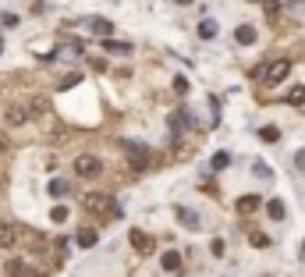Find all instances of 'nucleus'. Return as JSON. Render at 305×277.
Masks as SVG:
<instances>
[{
  "mask_svg": "<svg viewBox=\"0 0 305 277\" xmlns=\"http://www.w3.org/2000/svg\"><path fill=\"white\" fill-rule=\"evenodd\" d=\"M82 210L96 213V217H110L114 213V195L110 192H86L82 195Z\"/></svg>",
  "mask_w": 305,
  "mask_h": 277,
  "instance_id": "obj_1",
  "label": "nucleus"
},
{
  "mask_svg": "<svg viewBox=\"0 0 305 277\" xmlns=\"http://www.w3.org/2000/svg\"><path fill=\"white\" fill-rule=\"evenodd\" d=\"M288 71H291V61H274V64H262V68H256L252 75H256V78H262L266 86H277Z\"/></svg>",
  "mask_w": 305,
  "mask_h": 277,
  "instance_id": "obj_2",
  "label": "nucleus"
},
{
  "mask_svg": "<svg viewBox=\"0 0 305 277\" xmlns=\"http://www.w3.org/2000/svg\"><path fill=\"white\" fill-rule=\"evenodd\" d=\"M74 174L92 181V178L103 174V160H100V156H78V160H74Z\"/></svg>",
  "mask_w": 305,
  "mask_h": 277,
  "instance_id": "obj_3",
  "label": "nucleus"
},
{
  "mask_svg": "<svg viewBox=\"0 0 305 277\" xmlns=\"http://www.w3.org/2000/svg\"><path fill=\"white\" fill-rule=\"evenodd\" d=\"M121 146H124V153H128V160H132L135 171H146L149 167V149L146 146H135V142H121Z\"/></svg>",
  "mask_w": 305,
  "mask_h": 277,
  "instance_id": "obj_4",
  "label": "nucleus"
},
{
  "mask_svg": "<svg viewBox=\"0 0 305 277\" xmlns=\"http://www.w3.org/2000/svg\"><path fill=\"white\" fill-rule=\"evenodd\" d=\"M28 117H32V110L22 107V103H8V110H4V121H8V125H25Z\"/></svg>",
  "mask_w": 305,
  "mask_h": 277,
  "instance_id": "obj_5",
  "label": "nucleus"
},
{
  "mask_svg": "<svg viewBox=\"0 0 305 277\" xmlns=\"http://www.w3.org/2000/svg\"><path fill=\"white\" fill-rule=\"evenodd\" d=\"M128 242H132V249H135L138 256H149V252H152V238H149L146 231H138V227L128 234Z\"/></svg>",
  "mask_w": 305,
  "mask_h": 277,
  "instance_id": "obj_6",
  "label": "nucleus"
},
{
  "mask_svg": "<svg viewBox=\"0 0 305 277\" xmlns=\"http://www.w3.org/2000/svg\"><path fill=\"white\" fill-rule=\"evenodd\" d=\"M174 213H178L181 227H188V231H199V227H202V220H199V213H196V210H188V206H178Z\"/></svg>",
  "mask_w": 305,
  "mask_h": 277,
  "instance_id": "obj_7",
  "label": "nucleus"
},
{
  "mask_svg": "<svg viewBox=\"0 0 305 277\" xmlns=\"http://www.w3.org/2000/svg\"><path fill=\"white\" fill-rule=\"evenodd\" d=\"M18 238H22V231H18L14 224H0V249L18 245Z\"/></svg>",
  "mask_w": 305,
  "mask_h": 277,
  "instance_id": "obj_8",
  "label": "nucleus"
},
{
  "mask_svg": "<svg viewBox=\"0 0 305 277\" xmlns=\"http://www.w3.org/2000/svg\"><path fill=\"white\" fill-rule=\"evenodd\" d=\"M160 266H164L167 273H178V270H181V252H178V249H167V252L160 256Z\"/></svg>",
  "mask_w": 305,
  "mask_h": 277,
  "instance_id": "obj_9",
  "label": "nucleus"
},
{
  "mask_svg": "<svg viewBox=\"0 0 305 277\" xmlns=\"http://www.w3.org/2000/svg\"><path fill=\"white\" fill-rule=\"evenodd\" d=\"M103 50H106V54H118V57H128V54H132V43H121V39H110V36H106V39H103Z\"/></svg>",
  "mask_w": 305,
  "mask_h": 277,
  "instance_id": "obj_10",
  "label": "nucleus"
},
{
  "mask_svg": "<svg viewBox=\"0 0 305 277\" xmlns=\"http://www.w3.org/2000/svg\"><path fill=\"white\" fill-rule=\"evenodd\" d=\"M259 206H262V199H259V195H242V199H238V213H242V217L256 213Z\"/></svg>",
  "mask_w": 305,
  "mask_h": 277,
  "instance_id": "obj_11",
  "label": "nucleus"
},
{
  "mask_svg": "<svg viewBox=\"0 0 305 277\" xmlns=\"http://www.w3.org/2000/svg\"><path fill=\"white\" fill-rule=\"evenodd\" d=\"M234 39H238L242 47H252V43H256V29H252V25H238V29H234Z\"/></svg>",
  "mask_w": 305,
  "mask_h": 277,
  "instance_id": "obj_12",
  "label": "nucleus"
},
{
  "mask_svg": "<svg viewBox=\"0 0 305 277\" xmlns=\"http://www.w3.org/2000/svg\"><path fill=\"white\" fill-rule=\"evenodd\" d=\"M74 238H78L82 249H92V245H96V227H78V234H74Z\"/></svg>",
  "mask_w": 305,
  "mask_h": 277,
  "instance_id": "obj_13",
  "label": "nucleus"
},
{
  "mask_svg": "<svg viewBox=\"0 0 305 277\" xmlns=\"http://www.w3.org/2000/svg\"><path fill=\"white\" fill-rule=\"evenodd\" d=\"M46 192H50V195H54V199H64V195H68V192H71V185H68V181H64V178H54V181H50V188H46Z\"/></svg>",
  "mask_w": 305,
  "mask_h": 277,
  "instance_id": "obj_14",
  "label": "nucleus"
},
{
  "mask_svg": "<svg viewBox=\"0 0 305 277\" xmlns=\"http://www.w3.org/2000/svg\"><path fill=\"white\" fill-rule=\"evenodd\" d=\"M266 213H270V220H284V213H288V206H284L280 199H270V203H266Z\"/></svg>",
  "mask_w": 305,
  "mask_h": 277,
  "instance_id": "obj_15",
  "label": "nucleus"
},
{
  "mask_svg": "<svg viewBox=\"0 0 305 277\" xmlns=\"http://www.w3.org/2000/svg\"><path fill=\"white\" fill-rule=\"evenodd\" d=\"M78 82H82V75H78V71H68V75L60 78V82H57V89L64 93V89H71V86H78Z\"/></svg>",
  "mask_w": 305,
  "mask_h": 277,
  "instance_id": "obj_16",
  "label": "nucleus"
},
{
  "mask_svg": "<svg viewBox=\"0 0 305 277\" xmlns=\"http://www.w3.org/2000/svg\"><path fill=\"white\" fill-rule=\"evenodd\" d=\"M89 29H92L96 36H110V29H114V25H110L106 18H92V22H89Z\"/></svg>",
  "mask_w": 305,
  "mask_h": 277,
  "instance_id": "obj_17",
  "label": "nucleus"
},
{
  "mask_svg": "<svg viewBox=\"0 0 305 277\" xmlns=\"http://www.w3.org/2000/svg\"><path fill=\"white\" fill-rule=\"evenodd\" d=\"M199 36H202V39H213V36H216V22H213V18H202V22H199Z\"/></svg>",
  "mask_w": 305,
  "mask_h": 277,
  "instance_id": "obj_18",
  "label": "nucleus"
},
{
  "mask_svg": "<svg viewBox=\"0 0 305 277\" xmlns=\"http://www.w3.org/2000/svg\"><path fill=\"white\" fill-rule=\"evenodd\" d=\"M259 139H262V142H280V128H277V125H266V128L259 132Z\"/></svg>",
  "mask_w": 305,
  "mask_h": 277,
  "instance_id": "obj_19",
  "label": "nucleus"
},
{
  "mask_svg": "<svg viewBox=\"0 0 305 277\" xmlns=\"http://www.w3.org/2000/svg\"><path fill=\"white\" fill-rule=\"evenodd\" d=\"M28 110H32V117H36V114H46V110H50V100H46V96H36Z\"/></svg>",
  "mask_w": 305,
  "mask_h": 277,
  "instance_id": "obj_20",
  "label": "nucleus"
},
{
  "mask_svg": "<svg viewBox=\"0 0 305 277\" xmlns=\"http://www.w3.org/2000/svg\"><path fill=\"white\" fill-rule=\"evenodd\" d=\"M252 174H256L259 181H270V178H274V171H270V167H266V164H259V160L252 164Z\"/></svg>",
  "mask_w": 305,
  "mask_h": 277,
  "instance_id": "obj_21",
  "label": "nucleus"
},
{
  "mask_svg": "<svg viewBox=\"0 0 305 277\" xmlns=\"http://www.w3.org/2000/svg\"><path fill=\"white\" fill-rule=\"evenodd\" d=\"M227 164H231V153H227V149H220V153L213 156V171H224Z\"/></svg>",
  "mask_w": 305,
  "mask_h": 277,
  "instance_id": "obj_22",
  "label": "nucleus"
},
{
  "mask_svg": "<svg viewBox=\"0 0 305 277\" xmlns=\"http://www.w3.org/2000/svg\"><path fill=\"white\" fill-rule=\"evenodd\" d=\"M248 242H252L256 249H266V245H270V238H266L262 231H248Z\"/></svg>",
  "mask_w": 305,
  "mask_h": 277,
  "instance_id": "obj_23",
  "label": "nucleus"
},
{
  "mask_svg": "<svg viewBox=\"0 0 305 277\" xmlns=\"http://www.w3.org/2000/svg\"><path fill=\"white\" fill-rule=\"evenodd\" d=\"M288 103H294V107H302V103H305V86H294V89L288 93Z\"/></svg>",
  "mask_w": 305,
  "mask_h": 277,
  "instance_id": "obj_24",
  "label": "nucleus"
},
{
  "mask_svg": "<svg viewBox=\"0 0 305 277\" xmlns=\"http://www.w3.org/2000/svg\"><path fill=\"white\" fill-rule=\"evenodd\" d=\"M50 217H54V224H64L71 213H68V206H54V213H50Z\"/></svg>",
  "mask_w": 305,
  "mask_h": 277,
  "instance_id": "obj_25",
  "label": "nucleus"
},
{
  "mask_svg": "<svg viewBox=\"0 0 305 277\" xmlns=\"http://www.w3.org/2000/svg\"><path fill=\"white\" fill-rule=\"evenodd\" d=\"M8 273H11V277H22V273H25V263H22V259H11V263H8Z\"/></svg>",
  "mask_w": 305,
  "mask_h": 277,
  "instance_id": "obj_26",
  "label": "nucleus"
},
{
  "mask_svg": "<svg viewBox=\"0 0 305 277\" xmlns=\"http://www.w3.org/2000/svg\"><path fill=\"white\" fill-rule=\"evenodd\" d=\"M0 25H4V29H14V25H18V15H11V11L0 15Z\"/></svg>",
  "mask_w": 305,
  "mask_h": 277,
  "instance_id": "obj_27",
  "label": "nucleus"
},
{
  "mask_svg": "<svg viewBox=\"0 0 305 277\" xmlns=\"http://www.w3.org/2000/svg\"><path fill=\"white\" fill-rule=\"evenodd\" d=\"M291 160H294V171H305V149H298Z\"/></svg>",
  "mask_w": 305,
  "mask_h": 277,
  "instance_id": "obj_28",
  "label": "nucleus"
},
{
  "mask_svg": "<svg viewBox=\"0 0 305 277\" xmlns=\"http://www.w3.org/2000/svg\"><path fill=\"white\" fill-rule=\"evenodd\" d=\"M210 252H213V256H224V238H213V245H210Z\"/></svg>",
  "mask_w": 305,
  "mask_h": 277,
  "instance_id": "obj_29",
  "label": "nucleus"
},
{
  "mask_svg": "<svg viewBox=\"0 0 305 277\" xmlns=\"http://www.w3.org/2000/svg\"><path fill=\"white\" fill-rule=\"evenodd\" d=\"M256 4H262L266 11H277V8H280V0H256Z\"/></svg>",
  "mask_w": 305,
  "mask_h": 277,
  "instance_id": "obj_30",
  "label": "nucleus"
},
{
  "mask_svg": "<svg viewBox=\"0 0 305 277\" xmlns=\"http://www.w3.org/2000/svg\"><path fill=\"white\" fill-rule=\"evenodd\" d=\"M89 68H92V71H106V61H100V57H92V61H89Z\"/></svg>",
  "mask_w": 305,
  "mask_h": 277,
  "instance_id": "obj_31",
  "label": "nucleus"
},
{
  "mask_svg": "<svg viewBox=\"0 0 305 277\" xmlns=\"http://www.w3.org/2000/svg\"><path fill=\"white\" fill-rule=\"evenodd\" d=\"M174 89L178 93H188V78H174Z\"/></svg>",
  "mask_w": 305,
  "mask_h": 277,
  "instance_id": "obj_32",
  "label": "nucleus"
},
{
  "mask_svg": "<svg viewBox=\"0 0 305 277\" xmlns=\"http://www.w3.org/2000/svg\"><path fill=\"white\" fill-rule=\"evenodd\" d=\"M8 149H11V139H8L4 132H0V153H8Z\"/></svg>",
  "mask_w": 305,
  "mask_h": 277,
  "instance_id": "obj_33",
  "label": "nucleus"
},
{
  "mask_svg": "<svg viewBox=\"0 0 305 277\" xmlns=\"http://www.w3.org/2000/svg\"><path fill=\"white\" fill-rule=\"evenodd\" d=\"M174 4H181V8H188V4H192V0H174Z\"/></svg>",
  "mask_w": 305,
  "mask_h": 277,
  "instance_id": "obj_34",
  "label": "nucleus"
},
{
  "mask_svg": "<svg viewBox=\"0 0 305 277\" xmlns=\"http://www.w3.org/2000/svg\"><path fill=\"white\" fill-rule=\"evenodd\" d=\"M0 57H4V39H0Z\"/></svg>",
  "mask_w": 305,
  "mask_h": 277,
  "instance_id": "obj_35",
  "label": "nucleus"
}]
</instances>
